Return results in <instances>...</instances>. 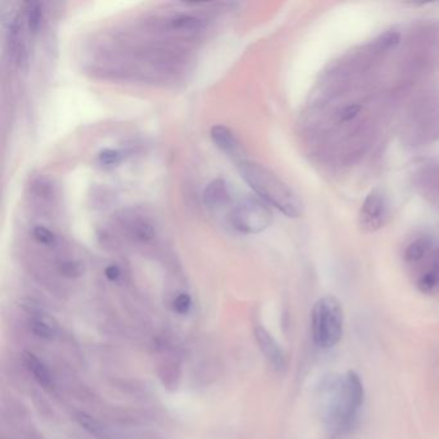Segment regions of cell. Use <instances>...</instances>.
Masks as SVG:
<instances>
[{
	"label": "cell",
	"mask_w": 439,
	"mask_h": 439,
	"mask_svg": "<svg viewBox=\"0 0 439 439\" xmlns=\"http://www.w3.org/2000/svg\"><path fill=\"white\" fill-rule=\"evenodd\" d=\"M172 26L178 30H198L202 26V21L195 16L181 15L173 18Z\"/></svg>",
	"instance_id": "4fadbf2b"
},
{
	"label": "cell",
	"mask_w": 439,
	"mask_h": 439,
	"mask_svg": "<svg viewBox=\"0 0 439 439\" xmlns=\"http://www.w3.org/2000/svg\"><path fill=\"white\" fill-rule=\"evenodd\" d=\"M191 305H192V301L189 294H179L173 303L174 310L179 314H187L190 312Z\"/></svg>",
	"instance_id": "2e32d148"
},
{
	"label": "cell",
	"mask_w": 439,
	"mask_h": 439,
	"mask_svg": "<svg viewBox=\"0 0 439 439\" xmlns=\"http://www.w3.org/2000/svg\"><path fill=\"white\" fill-rule=\"evenodd\" d=\"M60 269L62 275L70 277V278H75V277H79V276L83 273L81 264L78 263V262H71V260L62 263Z\"/></svg>",
	"instance_id": "e0dca14e"
},
{
	"label": "cell",
	"mask_w": 439,
	"mask_h": 439,
	"mask_svg": "<svg viewBox=\"0 0 439 439\" xmlns=\"http://www.w3.org/2000/svg\"><path fill=\"white\" fill-rule=\"evenodd\" d=\"M239 172L259 198L282 214L289 218H298L302 214V201L296 193L266 166L245 160L239 163Z\"/></svg>",
	"instance_id": "7a4b0ae2"
},
{
	"label": "cell",
	"mask_w": 439,
	"mask_h": 439,
	"mask_svg": "<svg viewBox=\"0 0 439 439\" xmlns=\"http://www.w3.org/2000/svg\"><path fill=\"white\" fill-rule=\"evenodd\" d=\"M24 360L26 363L27 369L34 375L38 383L45 388L51 387L52 376L43 362L40 361L35 354L29 353V352L24 353Z\"/></svg>",
	"instance_id": "30bf717a"
},
{
	"label": "cell",
	"mask_w": 439,
	"mask_h": 439,
	"mask_svg": "<svg viewBox=\"0 0 439 439\" xmlns=\"http://www.w3.org/2000/svg\"><path fill=\"white\" fill-rule=\"evenodd\" d=\"M77 420H78L79 425L83 426L92 436H95L97 438H106L107 433H106L104 425L98 420H95V417H92L90 415L86 413H77Z\"/></svg>",
	"instance_id": "8fae6325"
},
{
	"label": "cell",
	"mask_w": 439,
	"mask_h": 439,
	"mask_svg": "<svg viewBox=\"0 0 439 439\" xmlns=\"http://www.w3.org/2000/svg\"><path fill=\"white\" fill-rule=\"evenodd\" d=\"M33 236H34L35 240L42 244V245H47V246H52L56 244V236L54 233L45 228L43 225H38L35 227L34 231H33Z\"/></svg>",
	"instance_id": "9a60e30c"
},
{
	"label": "cell",
	"mask_w": 439,
	"mask_h": 439,
	"mask_svg": "<svg viewBox=\"0 0 439 439\" xmlns=\"http://www.w3.org/2000/svg\"><path fill=\"white\" fill-rule=\"evenodd\" d=\"M210 136L213 143L224 154L230 156H237L239 154V142L234 137L232 130L224 125H216L211 128Z\"/></svg>",
	"instance_id": "52a82bcc"
},
{
	"label": "cell",
	"mask_w": 439,
	"mask_h": 439,
	"mask_svg": "<svg viewBox=\"0 0 439 439\" xmlns=\"http://www.w3.org/2000/svg\"><path fill=\"white\" fill-rule=\"evenodd\" d=\"M30 328L35 335L49 340L57 335L58 324L51 314L45 312H35L30 321Z\"/></svg>",
	"instance_id": "ba28073f"
},
{
	"label": "cell",
	"mask_w": 439,
	"mask_h": 439,
	"mask_svg": "<svg viewBox=\"0 0 439 439\" xmlns=\"http://www.w3.org/2000/svg\"><path fill=\"white\" fill-rule=\"evenodd\" d=\"M273 221L271 209L257 198H245L231 213V223L239 232L254 234L267 230Z\"/></svg>",
	"instance_id": "277c9868"
},
{
	"label": "cell",
	"mask_w": 439,
	"mask_h": 439,
	"mask_svg": "<svg viewBox=\"0 0 439 439\" xmlns=\"http://www.w3.org/2000/svg\"><path fill=\"white\" fill-rule=\"evenodd\" d=\"M104 275L110 281H116L121 275L120 268L118 267V266H110V267L106 268Z\"/></svg>",
	"instance_id": "d6986e66"
},
{
	"label": "cell",
	"mask_w": 439,
	"mask_h": 439,
	"mask_svg": "<svg viewBox=\"0 0 439 439\" xmlns=\"http://www.w3.org/2000/svg\"><path fill=\"white\" fill-rule=\"evenodd\" d=\"M255 337H257L262 353L264 354L268 362L277 370L284 369L285 363H286L284 351L276 342L275 337L271 335L266 328H260V326L255 328Z\"/></svg>",
	"instance_id": "8992f818"
},
{
	"label": "cell",
	"mask_w": 439,
	"mask_h": 439,
	"mask_svg": "<svg viewBox=\"0 0 439 439\" xmlns=\"http://www.w3.org/2000/svg\"><path fill=\"white\" fill-rule=\"evenodd\" d=\"M310 328L314 344L322 349L333 348L340 342L344 312L337 298L328 295L316 302L310 316Z\"/></svg>",
	"instance_id": "3957f363"
},
{
	"label": "cell",
	"mask_w": 439,
	"mask_h": 439,
	"mask_svg": "<svg viewBox=\"0 0 439 439\" xmlns=\"http://www.w3.org/2000/svg\"><path fill=\"white\" fill-rule=\"evenodd\" d=\"M27 26L35 34L39 31L43 22V8L38 1H29L26 4Z\"/></svg>",
	"instance_id": "7c38bea8"
},
{
	"label": "cell",
	"mask_w": 439,
	"mask_h": 439,
	"mask_svg": "<svg viewBox=\"0 0 439 439\" xmlns=\"http://www.w3.org/2000/svg\"><path fill=\"white\" fill-rule=\"evenodd\" d=\"M363 399V384L354 371L328 375L319 385V417L330 433L346 436L357 424Z\"/></svg>",
	"instance_id": "6da1fadb"
},
{
	"label": "cell",
	"mask_w": 439,
	"mask_h": 439,
	"mask_svg": "<svg viewBox=\"0 0 439 439\" xmlns=\"http://www.w3.org/2000/svg\"><path fill=\"white\" fill-rule=\"evenodd\" d=\"M121 154L116 150L106 148L99 154V161L104 165L118 164L120 161Z\"/></svg>",
	"instance_id": "ac0fdd59"
},
{
	"label": "cell",
	"mask_w": 439,
	"mask_h": 439,
	"mask_svg": "<svg viewBox=\"0 0 439 439\" xmlns=\"http://www.w3.org/2000/svg\"><path fill=\"white\" fill-rule=\"evenodd\" d=\"M228 198H230V190H228L227 183L222 178L210 182L202 193L204 204L209 207H221L228 201Z\"/></svg>",
	"instance_id": "9c48e42d"
},
{
	"label": "cell",
	"mask_w": 439,
	"mask_h": 439,
	"mask_svg": "<svg viewBox=\"0 0 439 439\" xmlns=\"http://www.w3.org/2000/svg\"><path fill=\"white\" fill-rule=\"evenodd\" d=\"M133 236L139 241H150L155 236V230H154L152 224L148 223L146 221H139L133 227Z\"/></svg>",
	"instance_id": "5bb4252c"
},
{
	"label": "cell",
	"mask_w": 439,
	"mask_h": 439,
	"mask_svg": "<svg viewBox=\"0 0 439 439\" xmlns=\"http://www.w3.org/2000/svg\"><path fill=\"white\" fill-rule=\"evenodd\" d=\"M389 204L384 192L374 190L370 192L360 210V227L365 232H374L387 223Z\"/></svg>",
	"instance_id": "5b68a950"
}]
</instances>
